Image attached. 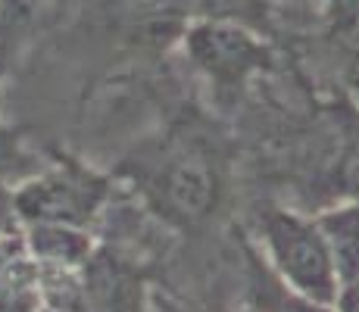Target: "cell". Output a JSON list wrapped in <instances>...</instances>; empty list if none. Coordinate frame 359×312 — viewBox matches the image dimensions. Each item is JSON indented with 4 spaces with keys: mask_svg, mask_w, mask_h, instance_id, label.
Listing matches in <instances>:
<instances>
[{
    "mask_svg": "<svg viewBox=\"0 0 359 312\" xmlns=\"http://www.w3.org/2000/svg\"><path fill=\"white\" fill-rule=\"evenodd\" d=\"M344 191L353 197V203H359V147L344 163Z\"/></svg>",
    "mask_w": 359,
    "mask_h": 312,
    "instance_id": "52a82bcc",
    "label": "cell"
},
{
    "mask_svg": "<svg viewBox=\"0 0 359 312\" xmlns=\"http://www.w3.org/2000/svg\"><path fill=\"white\" fill-rule=\"evenodd\" d=\"M34 312H63V309H34Z\"/></svg>",
    "mask_w": 359,
    "mask_h": 312,
    "instance_id": "8fae6325",
    "label": "cell"
},
{
    "mask_svg": "<svg viewBox=\"0 0 359 312\" xmlns=\"http://www.w3.org/2000/svg\"><path fill=\"white\" fill-rule=\"evenodd\" d=\"M262 234H266L262 240H266L269 259H272L281 284H287L297 297L316 303V306L334 309L341 284H337L334 262H331L319 225L294 216V212L275 210L262 219Z\"/></svg>",
    "mask_w": 359,
    "mask_h": 312,
    "instance_id": "6da1fadb",
    "label": "cell"
},
{
    "mask_svg": "<svg viewBox=\"0 0 359 312\" xmlns=\"http://www.w3.org/2000/svg\"><path fill=\"white\" fill-rule=\"evenodd\" d=\"M250 312H331V309H322V306H316V303L303 300L294 290H287L278 278L262 272V284L253 287Z\"/></svg>",
    "mask_w": 359,
    "mask_h": 312,
    "instance_id": "5b68a950",
    "label": "cell"
},
{
    "mask_svg": "<svg viewBox=\"0 0 359 312\" xmlns=\"http://www.w3.org/2000/svg\"><path fill=\"white\" fill-rule=\"evenodd\" d=\"M13 244V234H0V256L6 253V247Z\"/></svg>",
    "mask_w": 359,
    "mask_h": 312,
    "instance_id": "30bf717a",
    "label": "cell"
},
{
    "mask_svg": "<svg viewBox=\"0 0 359 312\" xmlns=\"http://www.w3.org/2000/svg\"><path fill=\"white\" fill-rule=\"evenodd\" d=\"M100 178L88 172H53L13 194V212L29 225H85L103 203Z\"/></svg>",
    "mask_w": 359,
    "mask_h": 312,
    "instance_id": "7a4b0ae2",
    "label": "cell"
},
{
    "mask_svg": "<svg viewBox=\"0 0 359 312\" xmlns=\"http://www.w3.org/2000/svg\"><path fill=\"white\" fill-rule=\"evenodd\" d=\"M13 222H16V212H13V194H6L4 187H0V234H10Z\"/></svg>",
    "mask_w": 359,
    "mask_h": 312,
    "instance_id": "9c48e42d",
    "label": "cell"
},
{
    "mask_svg": "<svg viewBox=\"0 0 359 312\" xmlns=\"http://www.w3.org/2000/svg\"><path fill=\"white\" fill-rule=\"evenodd\" d=\"M25 250H29V256L47 262V266L69 269L88 259L91 238L72 225H32L29 238H25Z\"/></svg>",
    "mask_w": 359,
    "mask_h": 312,
    "instance_id": "277c9868",
    "label": "cell"
},
{
    "mask_svg": "<svg viewBox=\"0 0 359 312\" xmlns=\"http://www.w3.org/2000/svg\"><path fill=\"white\" fill-rule=\"evenodd\" d=\"M334 312H359V278H353L350 284H344V287L337 290Z\"/></svg>",
    "mask_w": 359,
    "mask_h": 312,
    "instance_id": "ba28073f",
    "label": "cell"
},
{
    "mask_svg": "<svg viewBox=\"0 0 359 312\" xmlns=\"http://www.w3.org/2000/svg\"><path fill=\"white\" fill-rule=\"evenodd\" d=\"M34 309H38V290L34 287L0 284V312H34Z\"/></svg>",
    "mask_w": 359,
    "mask_h": 312,
    "instance_id": "8992f818",
    "label": "cell"
},
{
    "mask_svg": "<svg viewBox=\"0 0 359 312\" xmlns=\"http://www.w3.org/2000/svg\"><path fill=\"white\" fill-rule=\"evenodd\" d=\"M316 225L328 244L337 284L344 287V284L359 278V203L334 206V210L322 212Z\"/></svg>",
    "mask_w": 359,
    "mask_h": 312,
    "instance_id": "3957f363",
    "label": "cell"
}]
</instances>
